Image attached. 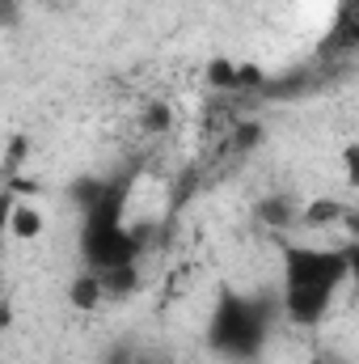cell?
<instances>
[{"label": "cell", "instance_id": "cell-9", "mask_svg": "<svg viewBox=\"0 0 359 364\" xmlns=\"http://www.w3.org/2000/svg\"><path fill=\"white\" fill-rule=\"evenodd\" d=\"M106 364H165V356H157V352H144V348H114Z\"/></svg>", "mask_w": 359, "mask_h": 364}, {"label": "cell", "instance_id": "cell-4", "mask_svg": "<svg viewBox=\"0 0 359 364\" xmlns=\"http://www.w3.org/2000/svg\"><path fill=\"white\" fill-rule=\"evenodd\" d=\"M131 182L136 174H110V178H77L72 182V203L81 212V229L97 225H123L127 203H131Z\"/></svg>", "mask_w": 359, "mask_h": 364}, {"label": "cell", "instance_id": "cell-3", "mask_svg": "<svg viewBox=\"0 0 359 364\" xmlns=\"http://www.w3.org/2000/svg\"><path fill=\"white\" fill-rule=\"evenodd\" d=\"M148 237H153V225H97V229H81V259L85 267L97 275L106 272H123V267H136V259L148 250Z\"/></svg>", "mask_w": 359, "mask_h": 364}, {"label": "cell", "instance_id": "cell-13", "mask_svg": "<svg viewBox=\"0 0 359 364\" xmlns=\"http://www.w3.org/2000/svg\"><path fill=\"white\" fill-rule=\"evenodd\" d=\"M347 263H351V279L359 284V237L351 242V246H347Z\"/></svg>", "mask_w": 359, "mask_h": 364}, {"label": "cell", "instance_id": "cell-10", "mask_svg": "<svg viewBox=\"0 0 359 364\" xmlns=\"http://www.w3.org/2000/svg\"><path fill=\"white\" fill-rule=\"evenodd\" d=\"M140 123H144V132H170L174 114H170V106H161V102H157V106H148V110H144V119H140Z\"/></svg>", "mask_w": 359, "mask_h": 364}, {"label": "cell", "instance_id": "cell-14", "mask_svg": "<svg viewBox=\"0 0 359 364\" xmlns=\"http://www.w3.org/2000/svg\"><path fill=\"white\" fill-rule=\"evenodd\" d=\"M321 364H347V360H334V356H330V360H321Z\"/></svg>", "mask_w": 359, "mask_h": 364}, {"label": "cell", "instance_id": "cell-7", "mask_svg": "<svg viewBox=\"0 0 359 364\" xmlns=\"http://www.w3.org/2000/svg\"><path fill=\"white\" fill-rule=\"evenodd\" d=\"M207 85L220 93H241V64L228 60V55H216L207 64Z\"/></svg>", "mask_w": 359, "mask_h": 364}, {"label": "cell", "instance_id": "cell-1", "mask_svg": "<svg viewBox=\"0 0 359 364\" xmlns=\"http://www.w3.org/2000/svg\"><path fill=\"white\" fill-rule=\"evenodd\" d=\"M279 255H283V292H279L283 318L296 322V326H317L330 314L338 288L351 279L347 246L343 250H330V246H296V242H283Z\"/></svg>", "mask_w": 359, "mask_h": 364}, {"label": "cell", "instance_id": "cell-2", "mask_svg": "<svg viewBox=\"0 0 359 364\" xmlns=\"http://www.w3.org/2000/svg\"><path fill=\"white\" fill-rule=\"evenodd\" d=\"M270 335V305L263 296H250V292H237V288H224L211 305V318H207V348L216 360L228 364H250L263 356Z\"/></svg>", "mask_w": 359, "mask_h": 364}, {"label": "cell", "instance_id": "cell-6", "mask_svg": "<svg viewBox=\"0 0 359 364\" xmlns=\"http://www.w3.org/2000/svg\"><path fill=\"white\" fill-rule=\"evenodd\" d=\"M9 233H13L17 242H34V237L43 233V216H38V208H34V203H17V199H9Z\"/></svg>", "mask_w": 359, "mask_h": 364}, {"label": "cell", "instance_id": "cell-12", "mask_svg": "<svg viewBox=\"0 0 359 364\" xmlns=\"http://www.w3.org/2000/svg\"><path fill=\"white\" fill-rule=\"evenodd\" d=\"M343 174H347V182L359 191V144H347V149H343Z\"/></svg>", "mask_w": 359, "mask_h": 364}, {"label": "cell", "instance_id": "cell-8", "mask_svg": "<svg viewBox=\"0 0 359 364\" xmlns=\"http://www.w3.org/2000/svg\"><path fill=\"white\" fill-rule=\"evenodd\" d=\"M258 216H263V225H270V229H283V225H292L300 212H296V203H292L287 195H275L267 203H258Z\"/></svg>", "mask_w": 359, "mask_h": 364}, {"label": "cell", "instance_id": "cell-5", "mask_svg": "<svg viewBox=\"0 0 359 364\" xmlns=\"http://www.w3.org/2000/svg\"><path fill=\"white\" fill-rule=\"evenodd\" d=\"M101 301H106V284H101V275L97 272H85V275H77V279L68 284V305H72V309L93 314Z\"/></svg>", "mask_w": 359, "mask_h": 364}, {"label": "cell", "instance_id": "cell-11", "mask_svg": "<svg viewBox=\"0 0 359 364\" xmlns=\"http://www.w3.org/2000/svg\"><path fill=\"white\" fill-rule=\"evenodd\" d=\"M258 140H263V127H258V123H241L237 136H233V149H237V153H250Z\"/></svg>", "mask_w": 359, "mask_h": 364}]
</instances>
